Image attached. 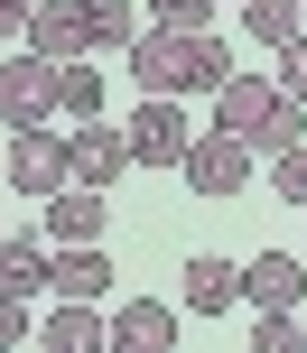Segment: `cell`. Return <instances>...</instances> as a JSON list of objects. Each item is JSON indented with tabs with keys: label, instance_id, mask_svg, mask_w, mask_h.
<instances>
[{
	"label": "cell",
	"instance_id": "1",
	"mask_svg": "<svg viewBox=\"0 0 307 353\" xmlns=\"http://www.w3.org/2000/svg\"><path fill=\"white\" fill-rule=\"evenodd\" d=\"M130 74H140V93H224L233 56H224L215 28H149L130 47Z\"/></svg>",
	"mask_w": 307,
	"mask_h": 353
},
{
	"label": "cell",
	"instance_id": "2",
	"mask_svg": "<svg viewBox=\"0 0 307 353\" xmlns=\"http://www.w3.org/2000/svg\"><path fill=\"white\" fill-rule=\"evenodd\" d=\"M47 112H66V65L37 56V47H19L10 65H0V121H10V130H37Z\"/></svg>",
	"mask_w": 307,
	"mask_h": 353
},
{
	"label": "cell",
	"instance_id": "3",
	"mask_svg": "<svg viewBox=\"0 0 307 353\" xmlns=\"http://www.w3.org/2000/svg\"><path fill=\"white\" fill-rule=\"evenodd\" d=\"M75 186V140L66 130H10V195H37V205H47V195H66Z\"/></svg>",
	"mask_w": 307,
	"mask_h": 353
},
{
	"label": "cell",
	"instance_id": "4",
	"mask_svg": "<svg viewBox=\"0 0 307 353\" xmlns=\"http://www.w3.org/2000/svg\"><path fill=\"white\" fill-rule=\"evenodd\" d=\"M186 186H196V195H242V176H252V140H242V130H196V149H186Z\"/></svg>",
	"mask_w": 307,
	"mask_h": 353
},
{
	"label": "cell",
	"instance_id": "5",
	"mask_svg": "<svg viewBox=\"0 0 307 353\" xmlns=\"http://www.w3.org/2000/svg\"><path fill=\"white\" fill-rule=\"evenodd\" d=\"M130 149H140V168H186L196 130H186L177 93H140V112H130Z\"/></svg>",
	"mask_w": 307,
	"mask_h": 353
},
{
	"label": "cell",
	"instance_id": "6",
	"mask_svg": "<svg viewBox=\"0 0 307 353\" xmlns=\"http://www.w3.org/2000/svg\"><path fill=\"white\" fill-rule=\"evenodd\" d=\"M242 298L252 307H307V251H252L242 261Z\"/></svg>",
	"mask_w": 307,
	"mask_h": 353
},
{
	"label": "cell",
	"instance_id": "7",
	"mask_svg": "<svg viewBox=\"0 0 307 353\" xmlns=\"http://www.w3.org/2000/svg\"><path fill=\"white\" fill-rule=\"evenodd\" d=\"M19 37H28L37 56H56V65H75V56L93 47V10H84V0H37V19Z\"/></svg>",
	"mask_w": 307,
	"mask_h": 353
},
{
	"label": "cell",
	"instance_id": "8",
	"mask_svg": "<svg viewBox=\"0 0 307 353\" xmlns=\"http://www.w3.org/2000/svg\"><path fill=\"white\" fill-rule=\"evenodd\" d=\"M121 168H140L130 121H84V130H75V176H84V186H112Z\"/></svg>",
	"mask_w": 307,
	"mask_h": 353
},
{
	"label": "cell",
	"instance_id": "9",
	"mask_svg": "<svg viewBox=\"0 0 307 353\" xmlns=\"http://www.w3.org/2000/svg\"><path fill=\"white\" fill-rule=\"evenodd\" d=\"M177 344V307L168 298H121L112 307V353H168Z\"/></svg>",
	"mask_w": 307,
	"mask_h": 353
},
{
	"label": "cell",
	"instance_id": "10",
	"mask_svg": "<svg viewBox=\"0 0 307 353\" xmlns=\"http://www.w3.org/2000/svg\"><path fill=\"white\" fill-rule=\"evenodd\" d=\"M47 232H56V242H103V232H112V195L75 176L66 195H47Z\"/></svg>",
	"mask_w": 307,
	"mask_h": 353
},
{
	"label": "cell",
	"instance_id": "11",
	"mask_svg": "<svg viewBox=\"0 0 307 353\" xmlns=\"http://www.w3.org/2000/svg\"><path fill=\"white\" fill-rule=\"evenodd\" d=\"M279 103H289V93H279V84H261V74H233V84L215 93V121H224V130H242V140H261Z\"/></svg>",
	"mask_w": 307,
	"mask_h": 353
},
{
	"label": "cell",
	"instance_id": "12",
	"mask_svg": "<svg viewBox=\"0 0 307 353\" xmlns=\"http://www.w3.org/2000/svg\"><path fill=\"white\" fill-rule=\"evenodd\" d=\"M242 37H252L261 56L298 47V37H307V0H242Z\"/></svg>",
	"mask_w": 307,
	"mask_h": 353
},
{
	"label": "cell",
	"instance_id": "13",
	"mask_svg": "<svg viewBox=\"0 0 307 353\" xmlns=\"http://www.w3.org/2000/svg\"><path fill=\"white\" fill-rule=\"evenodd\" d=\"M37 335H47V353H112V325L93 316V298H66Z\"/></svg>",
	"mask_w": 307,
	"mask_h": 353
},
{
	"label": "cell",
	"instance_id": "14",
	"mask_svg": "<svg viewBox=\"0 0 307 353\" xmlns=\"http://www.w3.org/2000/svg\"><path fill=\"white\" fill-rule=\"evenodd\" d=\"M233 298H242V270L215 261V251H196V261H186V316H224Z\"/></svg>",
	"mask_w": 307,
	"mask_h": 353
},
{
	"label": "cell",
	"instance_id": "15",
	"mask_svg": "<svg viewBox=\"0 0 307 353\" xmlns=\"http://www.w3.org/2000/svg\"><path fill=\"white\" fill-rule=\"evenodd\" d=\"M112 288V251L103 242H66L56 251V298H103Z\"/></svg>",
	"mask_w": 307,
	"mask_h": 353
},
{
	"label": "cell",
	"instance_id": "16",
	"mask_svg": "<svg viewBox=\"0 0 307 353\" xmlns=\"http://www.w3.org/2000/svg\"><path fill=\"white\" fill-rule=\"evenodd\" d=\"M0 288H10V298H37V288H56V251H37L28 232H19V242L0 251Z\"/></svg>",
	"mask_w": 307,
	"mask_h": 353
},
{
	"label": "cell",
	"instance_id": "17",
	"mask_svg": "<svg viewBox=\"0 0 307 353\" xmlns=\"http://www.w3.org/2000/svg\"><path fill=\"white\" fill-rule=\"evenodd\" d=\"M84 10H93V47H103V56H130V47H140L130 0H84Z\"/></svg>",
	"mask_w": 307,
	"mask_h": 353
},
{
	"label": "cell",
	"instance_id": "18",
	"mask_svg": "<svg viewBox=\"0 0 307 353\" xmlns=\"http://www.w3.org/2000/svg\"><path fill=\"white\" fill-rule=\"evenodd\" d=\"M66 112H75V121H103V74H93L84 56L66 65Z\"/></svg>",
	"mask_w": 307,
	"mask_h": 353
},
{
	"label": "cell",
	"instance_id": "19",
	"mask_svg": "<svg viewBox=\"0 0 307 353\" xmlns=\"http://www.w3.org/2000/svg\"><path fill=\"white\" fill-rule=\"evenodd\" d=\"M270 186L289 195V205H307V140L289 149V159H270Z\"/></svg>",
	"mask_w": 307,
	"mask_h": 353
},
{
	"label": "cell",
	"instance_id": "20",
	"mask_svg": "<svg viewBox=\"0 0 307 353\" xmlns=\"http://www.w3.org/2000/svg\"><path fill=\"white\" fill-rule=\"evenodd\" d=\"M149 19H159V28H205L215 0H149Z\"/></svg>",
	"mask_w": 307,
	"mask_h": 353
},
{
	"label": "cell",
	"instance_id": "21",
	"mask_svg": "<svg viewBox=\"0 0 307 353\" xmlns=\"http://www.w3.org/2000/svg\"><path fill=\"white\" fill-rule=\"evenodd\" d=\"M279 93H298V103H307V37H298V47H279Z\"/></svg>",
	"mask_w": 307,
	"mask_h": 353
},
{
	"label": "cell",
	"instance_id": "22",
	"mask_svg": "<svg viewBox=\"0 0 307 353\" xmlns=\"http://www.w3.org/2000/svg\"><path fill=\"white\" fill-rule=\"evenodd\" d=\"M37 19V0H0V28H28Z\"/></svg>",
	"mask_w": 307,
	"mask_h": 353
},
{
	"label": "cell",
	"instance_id": "23",
	"mask_svg": "<svg viewBox=\"0 0 307 353\" xmlns=\"http://www.w3.org/2000/svg\"><path fill=\"white\" fill-rule=\"evenodd\" d=\"M298 325H307V316H298Z\"/></svg>",
	"mask_w": 307,
	"mask_h": 353
}]
</instances>
